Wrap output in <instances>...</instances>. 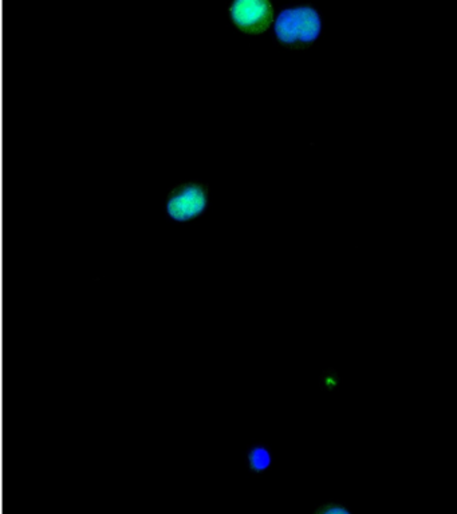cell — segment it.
I'll return each instance as SVG.
<instances>
[{"instance_id": "cell-1", "label": "cell", "mask_w": 457, "mask_h": 514, "mask_svg": "<svg viewBox=\"0 0 457 514\" xmlns=\"http://www.w3.org/2000/svg\"><path fill=\"white\" fill-rule=\"evenodd\" d=\"M323 31V18L311 3L292 4L282 8L275 16L272 36L288 50H306Z\"/></svg>"}, {"instance_id": "cell-2", "label": "cell", "mask_w": 457, "mask_h": 514, "mask_svg": "<svg viewBox=\"0 0 457 514\" xmlns=\"http://www.w3.org/2000/svg\"><path fill=\"white\" fill-rule=\"evenodd\" d=\"M211 201V186L202 181H181L165 197L166 216L177 223H187L206 212Z\"/></svg>"}, {"instance_id": "cell-3", "label": "cell", "mask_w": 457, "mask_h": 514, "mask_svg": "<svg viewBox=\"0 0 457 514\" xmlns=\"http://www.w3.org/2000/svg\"><path fill=\"white\" fill-rule=\"evenodd\" d=\"M225 11L231 23L249 35L266 33L276 16L271 0H232Z\"/></svg>"}, {"instance_id": "cell-4", "label": "cell", "mask_w": 457, "mask_h": 514, "mask_svg": "<svg viewBox=\"0 0 457 514\" xmlns=\"http://www.w3.org/2000/svg\"><path fill=\"white\" fill-rule=\"evenodd\" d=\"M275 457L272 450L263 443L251 446L244 455V464L252 473H263L274 464Z\"/></svg>"}, {"instance_id": "cell-5", "label": "cell", "mask_w": 457, "mask_h": 514, "mask_svg": "<svg viewBox=\"0 0 457 514\" xmlns=\"http://www.w3.org/2000/svg\"><path fill=\"white\" fill-rule=\"evenodd\" d=\"M313 514H351L345 506L339 503H324L320 505Z\"/></svg>"}]
</instances>
